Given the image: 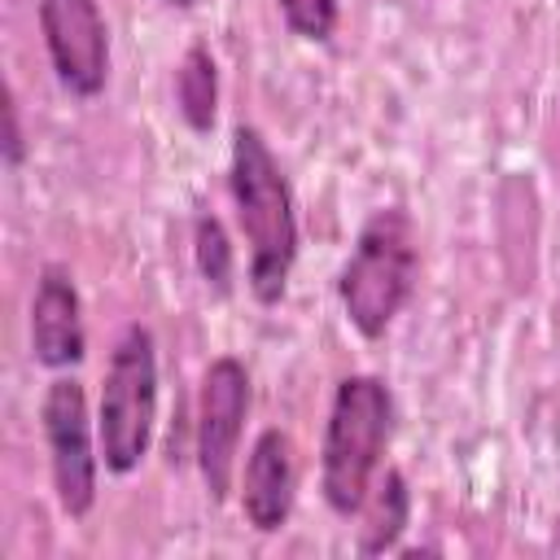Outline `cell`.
<instances>
[{"label":"cell","mask_w":560,"mask_h":560,"mask_svg":"<svg viewBox=\"0 0 560 560\" xmlns=\"http://www.w3.org/2000/svg\"><path fill=\"white\" fill-rule=\"evenodd\" d=\"M298 499V451L284 429H262L241 468V516L258 534H280Z\"/></svg>","instance_id":"9c48e42d"},{"label":"cell","mask_w":560,"mask_h":560,"mask_svg":"<svg viewBox=\"0 0 560 560\" xmlns=\"http://www.w3.org/2000/svg\"><path fill=\"white\" fill-rule=\"evenodd\" d=\"M158 429V341L144 324H127L109 350L96 402V442L101 464L114 477H127L144 464Z\"/></svg>","instance_id":"277c9868"},{"label":"cell","mask_w":560,"mask_h":560,"mask_svg":"<svg viewBox=\"0 0 560 560\" xmlns=\"http://www.w3.org/2000/svg\"><path fill=\"white\" fill-rule=\"evenodd\" d=\"M175 109L197 136H206L219 118V66L206 44H188L175 66Z\"/></svg>","instance_id":"30bf717a"},{"label":"cell","mask_w":560,"mask_h":560,"mask_svg":"<svg viewBox=\"0 0 560 560\" xmlns=\"http://www.w3.org/2000/svg\"><path fill=\"white\" fill-rule=\"evenodd\" d=\"M166 4H175V9H192V4H201V0H166Z\"/></svg>","instance_id":"9a60e30c"},{"label":"cell","mask_w":560,"mask_h":560,"mask_svg":"<svg viewBox=\"0 0 560 560\" xmlns=\"http://www.w3.org/2000/svg\"><path fill=\"white\" fill-rule=\"evenodd\" d=\"M4 122H9V136H4V162L18 166L22 162V127H18V105H13V92L4 101Z\"/></svg>","instance_id":"5bb4252c"},{"label":"cell","mask_w":560,"mask_h":560,"mask_svg":"<svg viewBox=\"0 0 560 560\" xmlns=\"http://www.w3.org/2000/svg\"><path fill=\"white\" fill-rule=\"evenodd\" d=\"M249 368L236 354L210 359L201 372V394H197V420H192V459L206 486V499L219 508L232 494L236 481V455H241V433L249 416Z\"/></svg>","instance_id":"8992f818"},{"label":"cell","mask_w":560,"mask_h":560,"mask_svg":"<svg viewBox=\"0 0 560 560\" xmlns=\"http://www.w3.org/2000/svg\"><path fill=\"white\" fill-rule=\"evenodd\" d=\"M228 192L236 210V228L245 236V284L258 306H280L289 293V276L298 262V206L284 179L280 158L267 136L249 122L232 127L228 153Z\"/></svg>","instance_id":"6da1fadb"},{"label":"cell","mask_w":560,"mask_h":560,"mask_svg":"<svg viewBox=\"0 0 560 560\" xmlns=\"http://www.w3.org/2000/svg\"><path fill=\"white\" fill-rule=\"evenodd\" d=\"M368 512V525H363V538H359V551L363 556H381V551H394L407 521H411V490H407V477L398 468H385V477L376 481V490L368 494L363 503Z\"/></svg>","instance_id":"8fae6325"},{"label":"cell","mask_w":560,"mask_h":560,"mask_svg":"<svg viewBox=\"0 0 560 560\" xmlns=\"http://www.w3.org/2000/svg\"><path fill=\"white\" fill-rule=\"evenodd\" d=\"M416 280H420V249H416L411 214L402 206L372 210L337 271V302L350 328L363 341H381L411 302Z\"/></svg>","instance_id":"3957f363"},{"label":"cell","mask_w":560,"mask_h":560,"mask_svg":"<svg viewBox=\"0 0 560 560\" xmlns=\"http://www.w3.org/2000/svg\"><path fill=\"white\" fill-rule=\"evenodd\" d=\"M192 262H197L201 284L214 298L232 293V241H228V228L210 210H201L192 219Z\"/></svg>","instance_id":"7c38bea8"},{"label":"cell","mask_w":560,"mask_h":560,"mask_svg":"<svg viewBox=\"0 0 560 560\" xmlns=\"http://www.w3.org/2000/svg\"><path fill=\"white\" fill-rule=\"evenodd\" d=\"M284 26L306 44H328L337 31V0H276Z\"/></svg>","instance_id":"4fadbf2b"},{"label":"cell","mask_w":560,"mask_h":560,"mask_svg":"<svg viewBox=\"0 0 560 560\" xmlns=\"http://www.w3.org/2000/svg\"><path fill=\"white\" fill-rule=\"evenodd\" d=\"M394 433V394L381 376L372 372H350L337 381L332 402H328V420H324V438H319V494L328 503V512L337 516H359L381 455L389 446Z\"/></svg>","instance_id":"7a4b0ae2"},{"label":"cell","mask_w":560,"mask_h":560,"mask_svg":"<svg viewBox=\"0 0 560 560\" xmlns=\"http://www.w3.org/2000/svg\"><path fill=\"white\" fill-rule=\"evenodd\" d=\"M35 13L57 83L79 101L101 96L109 79V22L101 0H35Z\"/></svg>","instance_id":"52a82bcc"},{"label":"cell","mask_w":560,"mask_h":560,"mask_svg":"<svg viewBox=\"0 0 560 560\" xmlns=\"http://www.w3.org/2000/svg\"><path fill=\"white\" fill-rule=\"evenodd\" d=\"M31 359L48 372H70L88 354V328H83V298L74 284V271L61 262H44L31 293Z\"/></svg>","instance_id":"ba28073f"},{"label":"cell","mask_w":560,"mask_h":560,"mask_svg":"<svg viewBox=\"0 0 560 560\" xmlns=\"http://www.w3.org/2000/svg\"><path fill=\"white\" fill-rule=\"evenodd\" d=\"M39 429L48 446V472L57 503L70 521H83L96 503V477H101V442L88 416V389L79 376H52L39 398Z\"/></svg>","instance_id":"5b68a950"}]
</instances>
